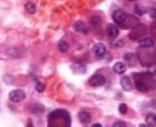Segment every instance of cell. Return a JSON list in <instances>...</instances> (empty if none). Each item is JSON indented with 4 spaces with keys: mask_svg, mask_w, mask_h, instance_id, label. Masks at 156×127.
Listing matches in <instances>:
<instances>
[{
    "mask_svg": "<svg viewBox=\"0 0 156 127\" xmlns=\"http://www.w3.org/2000/svg\"><path fill=\"white\" fill-rule=\"evenodd\" d=\"M155 74H156V71H155Z\"/></svg>",
    "mask_w": 156,
    "mask_h": 127,
    "instance_id": "obj_28",
    "label": "cell"
},
{
    "mask_svg": "<svg viewBox=\"0 0 156 127\" xmlns=\"http://www.w3.org/2000/svg\"><path fill=\"white\" fill-rule=\"evenodd\" d=\"M112 19L115 23L119 25H122L126 19V14L122 10H115L112 13Z\"/></svg>",
    "mask_w": 156,
    "mask_h": 127,
    "instance_id": "obj_4",
    "label": "cell"
},
{
    "mask_svg": "<svg viewBox=\"0 0 156 127\" xmlns=\"http://www.w3.org/2000/svg\"><path fill=\"white\" fill-rule=\"evenodd\" d=\"M92 127H103L102 124H100V123H95V124L92 125Z\"/></svg>",
    "mask_w": 156,
    "mask_h": 127,
    "instance_id": "obj_24",
    "label": "cell"
},
{
    "mask_svg": "<svg viewBox=\"0 0 156 127\" xmlns=\"http://www.w3.org/2000/svg\"><path fill=\"white\" fill-rule=\"evenodd\" d=\"M112 127H126V124L124 122H121V121H119V122H115V124H113Z\"/></svg>",
    "mask_w": 156,
    "mask_h": 127,
    "instance_id": "obj_23",
    "label": "cell"
},
{
    "mask_svg": "<svg viewBox=\"0 0 156 127\" xmlns=\"http://www.w3.org/2000/svg\"><path fill=\"white\" fill-rule=\"evenodd\" d=\"M72 69H73V71L77 74H83V73H86V71H87V69H86L85 65L79 64V63L72 65Z\"/></svg>",
    "mask_w": 156,
    "mask_h": 127,
    "instance_id": "obj_13",
    "label": "cell"
},
{
    "mask_svg": "<svg viewBox=\"0 0 156 127\" xmlns=\"http://www.w3.org/2000/svg\"><path fill=\"white\" fill-rule=\"evenodd\" d=\"M74 28H75L76 31L81 32V33H85V34H87V33L89 32V27H88L83 22H80V20H78V22L75 23Z\"/></svg>",
    "mask_w": 156,
    "mask_h": 127,
    "instance_id": "obj_8",
    "label": "cell"
},
{
    "mask_svg": "<svg viewBox=\"0 0 156 127\" xmlns=\"http://www.w3.org/2000/svg\"><path fill=\"white\" fill-rule=\"evenodd\" d=\"M35 89H37V92L42 93L45 90V83L42 81H37V83H35Z\"/></svg>",
    "mask_w": 156,
    "mask_h": 127,
    "instance_id": "obj_19",
    "label": "cell"
},
{
    "mask_svg": "<svg viewBox=\"0 0 156 127\" xmlns=\"http://www.w3.org/2000/svg\"><path fill=\"white\" fill-rule=\"evenodd\" d=\"M147 9H145L144 7H142V5H137L136 7H135V13L138 14V15H143V14L147 13Z\"/></svg>",
    "mask_w": 156,
    "mask_h": 127,
    "instance_id": "obj_17",
    "label": "cell"
},
{
    "mask_svg": "<svg viewBox=\"0 0 156 127\" xmlns=\"http://www.w3.org/2000/svg\"><path fill=\"white\" fill-rule=\"evenodd\" d=\"M69 43H67L66 41H60L58 43V49L60 50L62 54H64V52H66L67 50H69Z\"/></svg>",
    "mask_w": 156,
    "mask_h": 127,
    "instance_id": "obj_14",
    "label": "cell"
},
{
    "mask_svg": "<svg viewBox=\"0 0 156 127\" xmlns=\"http://www.w3.org/2000/svg\"><path fill=\"white\" fill-rule=\"evenodd\" d=\"M105 82H106V79L102 75H94L89 79V83L92 86H102L105 84Z\"/></svg>",
    "mask_w": 156,
    "mask_h": 127,
    "instance_id": "obj_3",
    "label": "cell"
},
{
    "mask_svg": "<svg viewBox=\"0 0 156 127\" xmlns=\"http://www.w3.org/2000/svg\"><path fill=\"white\" fill-rule=\"evenodd\" d=\"M145 122L150 126H155L156 125V114L155 113H149L145 118Z\"/></svg>",
    "mask_w": 156,
    "mask_h": 127,
    "instance_id": "obj_12",
    "label": "cell"
},
{
    "mask_svg": "<svg viewBox=\"0 0 156 127\" xmlns=\"http://www.w3.org/2000/svg\"><path fill=\"white\" fill-rule=\"evenodd\" d=\"M135 86H136L137 90L140 91V92H147V91H149V86H147V84L143 81H137Z\"/></svg>",
    "mask_w": 156,
    "mask_h": 127,
    "instance_id": "obj_15",
    "label": "cell"
},
{
    "mask_svg": "<svg viewBox=\"0 0 156 127\" xmlns=\"http://www.w3.org/2000/svg\"><path fill=\"white\" fill-rule=\"evenodd\" d=\"M124 60L128 63H132V64L136 62V59H135V56L133 54H125L124 55Z\"/></svg>",
    "mask_w": 156,
    "mask_h": 127,
    "instance_id": "obj_18",
    "label": "cell"
},
{
    "mask_svg": "<svg viewBox=\"0 0 156 127\" xmlns=\"http://www.w3.org/2000/svg\"><path fill=\"white\" fill-rule=\"evenodd\" d=\"M71 116L64 110H56L48 115V127H69Z\"/></svg>",
    "mask_w": 156,
    "mask_h": 127,
    "instance_id": "obj_1",
    "label": "cell"
},
{
    "mask_svg": "<svg viewBox=\"0 0 156 127\" xmlns=\"http://www.w3.org/2000/svg\"><path fill=\"white\" fill-rule=\"evenodd\" d=\"M121 86L124 91H132L133 88H134V84H133V81L129 76H123L121 78Z\"/></svg>",
    "mask_w": 156,
    "mask_h": 127,
    "instance_id": "obj_5",
    "label": "cell"
},
{
    "mask_svg": "<svg viewBox=\"0 0 156 127\" xmlns=\"http://www.w3.org/2000/svg\"><path fill=\"white\" fill-rule=\"evenodd\" d=\"M119 112L121 114H126V112H127V106H126L125 104H120Z\"/></svg>",
    "mask_w": 156,
    "mask_h": 127,
    "instance_id": "obj_21",
    "label": "cell"
},
{
    "mask_svg": "<svg viewBox=\"0 0 156 127\" xmlns=\"http://www.w3.org/2000/svg\"><path fill=\"white\" fill-rule=\"evenodd\" d=\"M139 127H150V125H147V124H140V125H139Z\"/></svg>",
    "mask_w": 156,
    "mask_h": 127,
    "instance_id": "obj_25",
    "label": "cell"
},
{
    "mask_svg": "<svg viewBox=\"0 0 156 127\" xmlns=\"http://www.w3.org/2000/svg\"><path fill=\"white\" fill-rule=\"evenodd\" d=\"M78 120L80 121V123H83V124H88L91 121V115L87 111H80L78 113Z\"/></svg>",
    "mask_w": 156,
    "mask_h": 127,
    "instance_id": "obj_10",
    "label": "cell"
},
{
    "mask_svg": "<svg viewBox=\"0 0 156 127\" xmlns=\"http://www.w3.org/2000/svg\"><path fill=\"white\" fill-rule=\"evenodd\" d=\"M90 24L93 27H98L101 25V19L98 17H96V16H93V17L90 19Z\"/></svg>",
    "mask_w": 156,
    "mask_h": 127,
    "instance_id": "obj_20",
    "label": "cell"
},
{
    "mask_svg": "<svg viewBox=\"0 0 156 127\" xmlns=\"http://www.w3.org/2000/svg\"><path fill=\"white\" fill-rule=\"evenodd\" d=\"M106 32L109 37L115 39V37H117L118 35H119V28H118L115 24H109L108 26H107Z\"/></svg>",
    "mask_w": 156,
    "mask_h": 127,
    "instance_id": "obj_7",
    "label": "cell"
},
{
    "mask_svg": "<svg viewBox=\"0 0 156 127\" xmlns=\"http://www.w3.org/2000/svg\"><path fill=\"white\" fill-rule=\"evenodd\" d=\"M26 97V94L23 90H13L10 92L9 94V98L11 99L13 103H20V101H23Z\"/></svg>",
    "mask_w": 156,
    "mask_h": 127,
    "instance_id": "obj_2",
    "label": "cell"
},
{
    "mask_svg": "<svg viewBox=\"0 0 156 127\" xmlns=\"http://www.w3.org/2000/svg\"><path fill=\"white\" fill-rule=\"evenodd\" d=\"M154 45V41L150 37H145V39H142L139 41V46L142 48H149L152 47Z\"/></svg>",
    "mask_w": 156,
    "mask_h": 127,
    "instance_id": "obj_11",
    "label": "cell"
},
{
    "mask_svg": "<svg viewBox=\"0 0 156 127\" xmlns=\"http://www.w3.org/2000/svg\"><path fill=\"white\" fill-rule=\"evenodd\" d=\"M128 1H135V0H128Z\"/></svg>",
    "mask_w": 156,
    "mask_h": 127,
    "instance_id": "obj_27",
    "label": "cell"
},
{
    "mask_svg": "<svg viewBox=\"0 0 156 127\" xmlns=\"http://www.w3.org/2000/svg\"><path fill=\"white\" fill-rule=\"evenodd\" d=\"M93 51H94V54H95L96 57L102 58V57H104L105 54H106V46L102 43H98V44L94 45Z\"/></svg>",
    "mask_w": 156,
    "mask_h": 127,
    "instance_id": "obj_6",
    "label": "cell"
},
{
    "mask_svg": "<svg viewBox=\"0 0 156 127\" xmlns=\"http://www.w3.org/2000/svg\"><path fill=\"white\" fill-rule=\"evenodd\" d=\"M25 10H26L27 13L29 14H34L35 11H37V7H35L34 3H26V5H25Z\"/></svg>",
    "mask_w": 156,
    "mask_h": 127,
    "instance_id": "obj_16",
    "label": "cell"
},
{
    "mask_svg": "<svg viewBox=\"0 0 156 127\" xmlns=\"http://www.w3.org/2000/svg\"><path fill=\"white\" fill-rule=\"evenodd\" d=\"M113 72L118 75H122L126 72V65L123 62H117L112 67Z\"/></svg>",
    "mask_w": 156,
    "mask_h": 127,
    "instance_id": "obj_9",
    "label": "cell"
},
{
    "mask_svg": "<svg viewBox=\"0 0 156 127\" xmlns=\"http://www.w3.org/2000/svg\"><path fill=\"white\" fill-rule=\"evenodd\" d=\"M28 127H33V126H32V124H31V123H29V125H28Z\"/></svg>",
    "mask_w": 156,
    "mask_h": 127,
    "instance_id": "obj_26",
    "label": "cell"
},
{
    "mask_svg": "<svg viewBox=\"0 0 156 127\" xmlns=\"http://www.w3.org/2000/svg\"><path fill=\"white\" fill-rule=\"evenodd\" d=\"M147 13H149L150 17L156 19V9H150L149 11H147Z\"/></svg>",
    "mask_w": 156,
    "mask_h": 127,
    "instance_id": "obj_22",
    "label": "cell"
}]
</instances>
